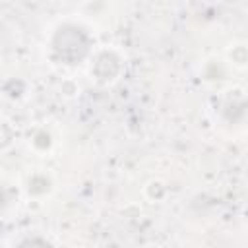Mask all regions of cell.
<instances>
[{
  "instance_id": "obj_1",
  "label": "cell",
  "mask_w": 248,
  "mask_h": 248,
  "mask_svg": "<svg viewBox=\"0 0 248 248\" xmlns=\"http://www.w3.org/2000/svg\"><path fill=\"white\" fill-rule=\"evenodd\" d=\"M52 50L58 60L66 64H78L85 58L89 50V39L79 27L64 25L56 31L52 39Z\"/></svg>"
}]
</instances>
